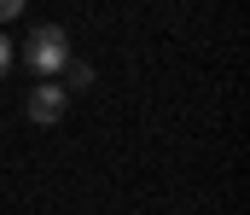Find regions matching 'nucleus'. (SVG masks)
<instances>
[{"instance_id":"f03ea898","label":"nucleus","mask_w":250,"mask_h":215,"mask_svg":"<svg viewBox=\"0 0 250 215\" xmlns=\"http://www.w3.org/2000/svg\"><path fill=\"white\" fill-rule=\"evenodd\" d=\"M64 111H70V93H64L59 81H41V87H29V99H23V117L41 122V128L64 122Z\"/></svg>"},{"instance_id":"f257e3e1","label":"nucleus","mask_w":250,"mask_h":215,"mask_svg":"<svg viewBox=\"0 0 250 215\" xmlns=\"http://www.w3.org/2000/svg\"><path fill=\"white\" fill-rule=\"evenodd\" d=\"M23 59H29V70H41V76L70 70V35H64L59 23H35L29 41H23Z\"/></svg>"},{"instance_id":"20e7f679","label":"nucleus","mask_w":250,"mask_h":215,"mask_svg":"<svg viewBox=\"0 0 250 215\" xmlns=\"http://www.w3.org/2000/svg\"><path fill=\"white\" fill-rule=\"evenodd\" d=\"M12 70V41H6V35H0V76Z\"/></svg>"},{"instance_id":"39448f33","label":"nucleus","mask_w":250,"mask_h":215,"mask_svg":"<svg viewBox=\"0 0 250 215\" xmlns=\"http://www.w3.org/2000/svg\"><path fill=\"white\" fill-rule=\"evenodd\" d=\"M18 12H23L18 0H0V23H6V18H18Z\"/></svg>"},{"instance_id":"7ed1b4c3","label":"nucleus","mask_w":250,"mask_h":215,"mask_svg":"<svg viewBox=\"0 0 250 215\" xmlns=\"http://www.w3.org/2000/svg\"><path fill=\"white\" fill-rule=\"evenodd\" d=\"M70 87H93V70H87V64H70ZM70 87H64V93H70Z\"/></svg>"}]
</instances>
